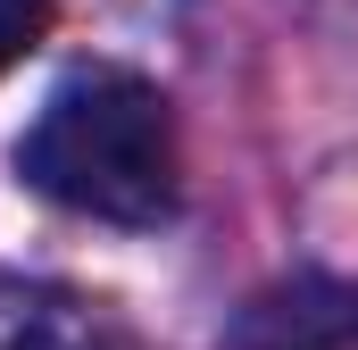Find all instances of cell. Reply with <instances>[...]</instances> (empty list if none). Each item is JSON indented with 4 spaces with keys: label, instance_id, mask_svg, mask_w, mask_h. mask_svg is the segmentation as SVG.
I'll list each match as a JSON object with an SVG mask.
<instances>
[{
    "label": "cell",
    "instance_id": "1",
    "mask_svg": "<svg viewBox=\"0 0 358 350\" xmlns=\"http://www.w3.org/2000/svg\"><path fill=\"white\" fill-rule=\"evenodd\" d=\"M17 175L92 225H159L183 192L176 108L134 67H76L17 134Z\"/></svg>",
    "mask_w": 358,
    "mask_h": 350
},
{
    "label": "cell",
    "instance_id": "2",
    "mask_svg": "<svg viewBox=\"0 0 358 350\" xmlns=\"http://www.w3.org/2000/svg\"><path fill=\"white\" fill-rule=\"evenodd\" d=\"M234 350H358V275L300 267L267 284L234 317Z\"/></svg>",
    "mask_w": 358,
    "mask_h": 350
},
{
    "label": "cell",
    "instance_id": "3",
    "mask_svg": "<svg viewBox=\"0 0 358 350\" xmlns=\"http://www.w3.org/2000/svg\"><path fill=\"white\" fill-rule=\"evenodd\" d=\"M0 350H117V334L84 292L42 275H0Z\"/></svg>",
    "mask_w": 358,
    "mask_h": 350
},
{
    "label": "cell",
    "instance_id": "4",
    "mask_svg": "<svg viewBox=\"0 0 358 350\" xmlns=\"http://www.w3.org/2000/svg\"><path fill=\"white\" fill-rule=\"evenodd\" d=\"M50 34V0H0V76Z\"/></svg>",
    "mask_w": 358,
    "mask_h": 350
}]
</instances>
